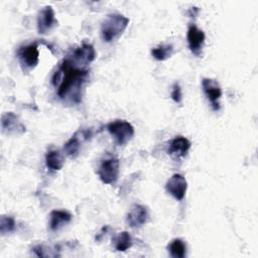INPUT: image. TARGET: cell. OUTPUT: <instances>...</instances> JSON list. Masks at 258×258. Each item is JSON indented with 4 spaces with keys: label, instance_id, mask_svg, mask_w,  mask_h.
Segmentation results:
<instances>
[{
    "label": "cell",
    "instance_id": "5",
    "mask_svg": "<svg viewBox=\"0 0 258 258\" xmlns=\"http://www.w3.org/2000/svg\"><path fill=\"white\" fill-rule=\"evenodd\" d=\"M202 87L204 94L210 102L213 110H220V99L222 97V88L218 81L211 78H204L202 80Z\"/></svg>",
    "mask_w": 258,
    "mask_h": 258
},
{
    "label": "cell",
    "instance_id": "10",
    "mask_svg": "<svg viewBox=\"0 0 258 258\" xmlns=\"http://www.w3.org/2000/svg\"><path fill=\"white\" fill-rule=\"evenodd\" d=\"M57 23L54 10L50 5L44 6L39 10L36 19L37 31L40 34H45L51 30V28Z\"/></svg>",
    "mask_w": 258,
    "mask_h": 258
},
{
    "label": "cell",
    "instance_id": "15",
    "mask_svg": "<svg viewBox=\"0 0 258 258\" xmlns=\"http://www.w3.org/2000/svg\"><path fill=\"white\" fill-rule=\"evenodd\" d=\"M64 163L63 155L58 150H48L45 154L46 167L51 171H57L62 168Z\"/></svg>",
    "mask_w": 258,
    "mask_h": 258
},
{
    "label": "cell",
    "instance_id": "19",
    "mask_svg": "<svg viewBox=\"0 0 258 258\" xmlns=\"http://www.w3.org/2000/svg\"><path fill=\"white\" fill-rule=\"evenodd\" d=\"M173 53V46L171 44H159L151 49V55L159 61L169 58Z\"/></svg>",
    "mask_w": 258,
    "mask_h": 258
},
{
    "label": "cell",
    "instance_id": "18",
    "mask_svg": "<svg viewBox=\"0 0 258 258\" xmlns=\"http://www.w3.org/2000/svg\"><path fill=\"white\" fill-rule=\"evenodd\" d=\"M33 253L38 256V257H58L60 256L59 254V248L57 245L54 246H47L44 244H39L33 247L32 249Z\"/></svg>",
    "mask_w": 258,
    "mask_h": 258
},
{
    "label": "cell",
    "instance_id": "14",
    "mask_svg": "<svg viewBox=\"0 0 258 258\" xmlns=\"http://www.w3.org/2000/svg\"><path fill=\"white\" fill-rule=\"evenodd\" d=\"M73 216L66 210H53L49 214V230L58 231L72 221Z\"/></svg>",
    "mask_w": 258,
    "mask_h": 258
},
{
    "label": "cell",
    "instance_id": "1",
    "mask_svg": "<svg viewBox=\"0 0 258 258\" xmlns=\"http://www.w3.org/2000/svg\"><path fill=\"white\" fill-rule=\"evenodd\" d=\"M89 70L68 55L54 73L52 83L57 86V96L62 100L78 103L81 99V90L87 81Z\"/></svg>",
    "mask_w": 258,
    "mask_h": 258
},
{
    "label": "cell",
    "instance_id": "6",
    "mask_svg": "<svg viewBox=\"0 0 258 258\" xmlns=\"http://www.w3.org/2000/svg\"><path fill=\"white\" fill-rule=\"evenodd\" d=\"M20 64L26 69L31 70L35 68L39 60V51L36 43H29L21 46L17 52Z\"/></svg>",
    "mask_w": 258,
    "mask_h": 258
},
{
    "label": "cell",
    "instance_id": "8",
    "mask_svg": "<svg viewBox=\"0 0 258 258\" xmlns=\"http://www.w3.org/2000/svg\"><path fill=\"white\" fill-rule=\"evenodd\" d=\"M165 189L176 201L183 200L187 189V182L185 177L180 173L172 174L165 183Z\"/></svg>",
    "mask_w": 258,
    "mask_h": 258
},
{
    "label": "cell",
    "instance_id": "12",
    "mask_svg": "<svg viewBox=\"0 0 258 258\" xmlns=\"http://www.w3.org/2000/svg\"><path fill=\"white\" fill-rule=\"evenodd\" d=\"M190 141L183 136H176L168 143L167 153L174 158L184 157L190 148Z\"/></svg>",
    "mask_w": 258,
    "mask_h": 258
},
{
    "label": "cell",
    "instance_id": "11",
    "mask_svg": "<svg viewBox=\"0 0 258 258\" xmlns=\"http://www.w3.org/2000/svg\"><path fill=\"white\" fill-rule=\"evenodd\" d=\"M91 136L89 131H78L74 136H72L63 146V151L72 158H75L79 155L82 143Z\"/></svg>",
    "mask_w": 258,
    "mask_h": 258
},
{
    "label": "cell",
    "instance_id": "4",
    "mask_svg": "<svg viewBox=\"0 0 258 258\" xmlns=\"http://www.w3.org/2000/svg\"><path fill=\"white\" fill-rule=\"evenodd\" d=\"M119 159L116 156H108L104 158L98 168V175L102 182L113 184L119 176Z\"/></svg>",
    "mask_w": 258,
    "mask_h": 258
},
{
    "label": "cell",
    "instance_id": "21",
    "mask_svg": "<svg viewBox=\"0 0 258 258\" xmlns=\"http://www.w3.org/2000/svg\"><path fill=\"white\" fill-rule=\"evenodd\" d=\"M170 97L171 99L175 102V103H180L181 99H182V94H181V89L178 83H174L172 86V90L170 93Z\"/></svg>",
    "mask_w": 258,
    "mask_h": 258
},
{
    "label": "cell",
    "instance_id": "17",
    "mask_svg": "<svg viewBox=\"0 0 258 258\" xmlns=\"http://www.w3.org/2000/svg\"><path fill=\"white\" fill-rule=\"evenodd\" d=\"M167 250L173 258H183L186 256V244L181 239L175 238L170 241Z\"/></svg>",
    "mask_w": 258,
    "mask_h": 258
},
{
    "label": "cell",
    "instance_id": "7",
    "mask_svg": "<svg viewBox=\"0 0 258 258\" xmlns=\"http://www.w3.org/2000/svg\"><path fill=\"white\" fill-rule=\"evenodd\" d=\"M149 219V211L148 208L144 205L140 204H134L127 216H126V222L130 228L137 229L142 227L147 223Z\"/></svg>",
    "mask_w": 258,
    "mask_h": 258
},
{
    "label": "cell",
    "instance_id": "9",
    "mask_svg": "<svg viewBox=\"0 0 258 258\" xmlns=\"http://www.w3.org/2000/svg\"><path fill=\"white\" fill-rule=\"evenodd\" d=\"M186 39L190 51L196 55H200L203 50L206 39L204 30L199 28L195 23H190L187 27Z\"/></svg>",
    "mask_w": 258,
    "mask_h": 258
},
{
    "label": "cell",
    "instance_id": "16",
    "mask_svg": "<svg viewBox=\"0 0 258 258\" xmlns=\"http://www.w3.org/2000/svg\"><path fill=\"white\" fill-rule=\"evenodd\" d=\"M113 244L117 251L125 252L132 247V237L126 231L120 232L113 238Z\"/></svg>",
    "mask_w": 258,
    "mask_h": 258
},
{
    "label": "cell",
    "instance_id": "2",
    "mask_svg": "<svg viewBox=\"0 0 258 258\" xmlns=\"http://www.w3.org/2000/svg\"><path fill=\"white\" fill-rule=\"evenodd\" d=\"M129 24V18L121 13H110L101 23V37L111 42L120 37Z\"/></svg>",
    "mask_w": 258,
    "mask_h": 258
},
{
    "label": "cell",
    "instance_id": "3",
    "mask_svg": "<svg viewBox=\"0 0 258 258\" xmlns=\"http://www.w3.org/2000/svg\"><path fill=\"white\" fill-rule=\"evenodd\" d=\"M107 130L119 146L125 145L134 135V127L126 120H115L107 124Z\"/></svg>",
    "mask_w": 258,
    "mask_h": 258
},
{
    "label": "cell",
    "instance_id": "13",
    "mask_svg": "<svg viewBox=\"0 0 258 258\" xmlns=\"http://www.w3.org/2000/svg\"><path fill=\"white\" fill-rule=\"evenodd\" d=\"M1 127L8 134H20L25 131V127L21 124L18 117L12 113H4L1 117Z\"/></svg>",
    "mask_w": 258,
    "mask_h": 258
},
{
    "label": "cell",
    "instance_id": "20",
    "mask_svg": "<svg viewBox=\"0 0 258 258\" xmlns=\"http://www.w3.org/2000/svg\"><path fill=\"white\" fill-rule=\"evenodd\" d=\"M15 220L11 216H2L0 219V233L2 235L9 234L15 229Z\"/></svg>",
    "mask_w": 258,
    "mask_h": 258
}]
</instances>
